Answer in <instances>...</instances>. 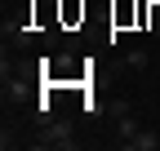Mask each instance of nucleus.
I'll return each mask as SVG.
<instances>
[{"mask_svg": "<svg viewBox=\"0 0 160 151\" xmlns=\"http://www.w3.org/2000/svg\"><path fill=\"white\" fill-rule=\"evenodd\" d=\"M120 147H129V151H156V147H160V138L151 134V129H138V134H133L129 142H120Z\"/></svg>", "mask_w": 160, "mask_h": 151, "instance_id": "f03ea898", "label": "nucleus"}, {"mask_svg": "<svg viewBox=\"0 0 160 151\" xmlns=\"http://www.w3.org/2000/svg\"><path fill=\"white\" fill-rule=\"evenodd\" d=\"M62 18H67V22L85 18V0H62Z\"/></svg>", "mask_w": 160, "mask_h": 151, "instance_id": "39448f33", "label": "nucleus"}, {"mask_svg": "<svg viewBox=\"0 0 160 151\" xmlns=\"http://www.w3.org/2000/svg\"><path fill=\"white\" fill-rule=\"evenodd\" d=\"M36 147L76 151V124H71V120H40V138H36Z\"/></svg>", "mask_w": 160, "mask_h": 151, "instance_id": "f257e3e1", "label": "nucleus"}, {"mask_svg": "<svg viewBox=\"0 0 160 151\" xmlns=\"http://www.w3.org/2000/svg\"><path fill=\"white\" fill-rule=\"evenodd\" d=\"M138 134V116H133V111H125V116H116V138L120 142H129Z\"/></svg>", "mask_w": 160, "mask_h": 151, "instance_id": "7ed1b4c3", "label": "nucleus"}, {"mask_svg": "<svg viewBox=\"0 0 160 151\" xmlns=\"http://www.w3.org/2000/svg\"><path fill=\"white\" fill-rule=\"evenodd\" d=\"M147 62H151V53H147V49H129V53H125V67H129V71H142Z\"/></svg>", "mask_w": 160, "mask_h": 151, "instance_id": "20e7f679", "label": "nucleus"}]
</instances>
